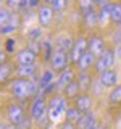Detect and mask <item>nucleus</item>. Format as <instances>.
I'll return each instance as SVG.
<instances>
[{
  "label": "nucleus",
  "mask_w": 121,
  "mask_h": 129,
  "mask_svg": "<svg viewBox=\"0 0 121 129\" xmlns=\"http://www.w3.org/2000/svg\"><path fill=\"white\" fill-rule=\"evenodd\" d=\"M47 102H48V99H47L45 95H42V94L31 100L29 116L34 119V123H37L39 119H42V118H45V116H47Z\"/></svg>",
  "instance_id": "obj_8"
},
{
  "label": "nucleus",
  "mask_w": 121,
  "mask_h": 129,
  "mask_svg": "<svg viewBox=\"0 0 121 129\" xmlns=\"http://www.w3.org/2000/svg\"><path fill=\"white\" fill-rule=\"evenodd\" d=\"M39 73V64L32 63V64H23V66H16L15 70V76L21 79H32L36 78Z\"/></svg>",
  "instance_id": "obj_17"
},
{
  "label": "nucleus",
  "mask_w": 121,
  "mask_h": 129,
  "mask_svg": "<svg viewBox=\"0 0 121 129\" xmlns=\"http://www.w3.org/2000/svg\"><path fill=\"white\" fill-rule=\"evenodd\" d=\"M99 124H100L99 116H97V113L92 110V111L84 113V115L81 116V119H79V123L76 124V127L78 129H97Z\"/></svg>",
  "instance_id": "obj_15"
},
{
  "label": "nucleus",
  "mask_w": 121,
  "mask_h": 129,
  "mask_svg": "<svg viewBox=\"0 0 121 129\" xmlns=\"http://www.w3.org/2000/svg\"><path fill=\"white\" fill-rule=\"evenodd\" d=\"M45 2L53 7V10L56 13H62L65 8H68V2H63V0H45Z\"/></svg>",
  "instance_id": "obj_29"
},
{
  "label": "nucleus",
  "mask_w": 121,
  "mask_h": 129,
  "mask_svg": "<svg viewBox=\"0 0 121 129\" xmlns=\"http://www.w3.org/2000/svg\"><path fill=\"white\" fill-rule=\"evenodd\" d=\"M115 55H116V58L118 60H121V44L118 47H115Z\"/></svg>",
  "instance_id": "obj_36"
},
{
  "label": "nucleus",
  "mask_w": 121,
  "mask_h": 129,
  "mask_svg": "<svg viewBox=\"0 0 121 129\" xmlns=\"http://www.w3.org/2000/svg\"><path fill=\"white\" fill-rule=\"evenodd\" d=\"M76 36H73L71 32H63V34L56 36L55 39V48H60V50H65L70 53V50L73 48V44H74Z\"/></svg>",
  "instance_id": "obj_18"
},
{
  "label": "nucleus",
  "mask_w": 121,
  "mask_h": 129,
  "mask_svg": "<svg viewBox=\"0 0 121 129\" xmlns=\"http://www.w3.org/2000/svg\"><path fill=\"white\" fill-rule=\"evenodd\" d=\"M7 90L19 103L31 102L32 100V82H31V79H21V78L11 79L7 84Z\"/></svg>",
  "instance_id": "obj_1"
},
{
  "label": "nucleus",
  "mask_w": 121,
  "mask_h": 129,
  "mask_svg": "<svg viewBox=\"0 0 121 129\" xmlns=\"http://www.w3.org/2000/svg\"><path fill=\"white\" fill-rule=\"evenodd\" d=\"M119 3H121V2H119Z\"/></svg>",
  "instance_id": "obj_39"
},
{
  "label": "nucleus",
  "mask_w": 121,
  "mask_h": 129,
  "mask_svg": "<svg viewBox=\"0 0 121 129\" xmlns=\"http://www.w3.org/2000/svg\"><path fill=\"white\" fill-rule=\"evenodd\" d=\"M97 129H107V126H105V124H102V123H100L99 126H97Z\"/></svg>",
  "instance_id": "obj_37"
},
{
  "label": "nucleus",
  "mask_w": 121,
  "mask_h": 129,
  "mask_svg": "<svg viewBox=\"0 0 121 129\" xmlns=\"http://www.w3.org/2000/svg\"><path fill=\"white\" fill-rule=\"evenodd\" d=\"M103 86H102V84H100V81L99 79H94V84H92V87H90V94L92 95H94V97H99L100 94H102V90H103Z\"/></svg>",
  "instance_id": "obj_32"
},
{
  "label": "nucleus",
  "mask_w": 121,
  "mask_h": 129,
  "mask_svg": "<svg viewBox=\"0 0 121 129\" xmlns=\"http://www.w3.org/2000/svg\"><path fill=\"white\" fill-rule=\"evenodd\" d=\"M15 70H16V66L11 60H7L3 64H0V84H2V86L3 84H8L11 79H15L13 78Z\"/></svg>",
  "instance_id": "obj_19"
},
{
  "label": "nucleus",
  "mask_w": 121,
  "mask_h": 129,
  "mask_svg": "<svg viewBox=\"0 0 121 129\" xmlns=\"http://www.w3.org/2000/svg\"><path fill=\"white\" fill-rule=\"evenodd\" d=\"M95 61H97V56L92 53V52H87L86 55L78 61L76 64V70L78 73H84V71H94V66H95Z\"/></svg>",
  "instance_id": "obj_20"
},
{
  "label": "nucleus",
  "mask_w": 121,
  "mask_h": 129,
  "mask_svg": "<svg viewBox=\"0 0 121 129\" xmlns=\"http://www.w3.org/2000/svg\"><path fill=\"white\" fill-rule=\"evenodd\" d=\"M15 63L16 66H23V64H32V63H37V55L27 47H23L16 52L15 55Z\"/></svg>",
  "instance_id": "obj_14"
},
{
  "label": "nucleus",
  "mask_w": 121,
  "mask_h": 129,
  "mask_svg": "<svg viewBox=\"0 0 121 129\" xmlns=\"http://www.w3.org/2000/svg\"><path fill=\"white\" fill-rule=\"evenodd\" d=\"M89 52V36L79 32L74 39V44H73V48L70 50V58H71V64L76 66L78 61L82 58Z\"/></svg>",
  "instance_id": "obj_4"
},
{
  "label": "nucleus",
  "mask_w": 121,
  "mask_h": 129,
  "mask_svg": "<svg viewBox=\"0 0 121 129\" xmlns=\"http://www.w3.org/2000/svg\"><path fill=\"white\" fill-rule=\"evenodd\" d=\"M62 94L73 103V100H76L81 94H82V89H81V86H79L78 81H74V82H71L70 86H66V89H65Z\"/></svg>",
  "instance_id": "obj_24"
},
{
  "label": "nucleus",
  "mask_w": 121,
  "mask_h": 129,
  "mask_svg": "<svg viewBox=\"0 0 121 129\" xmlns=\"http://www.w3.org/2000/svg\"><path fill=\"white\" fill-rule=\"evenodd\" d=\"M8 129H18V127H15V126H8Z\"/></svg>",
  "instance_id": "obj_38"
},
{
  "label": "nucleus",
  "mask_w": 121,
  "mask_h": 129,
  "mask_svg": "<svg viewBox=\"0 0 121 129\" xmlns=\"http://www.w3.org/2000/svg\"><path fill=\"white\" fill-rule=\"evenodd\" d=\"M110 44L111 47H118L121 44V27H113L111 32H110Z\"/></svg>",
  "instance_id": "obj_28"
},
{
  "label": "nucleus",
  "mask_w": 121,
  "mask_h": 129,
  "mask_svg": "<svg viewBox=\"0 0 121 129\" xmlns=\"http://www.w3.org/2000/svg\"><path fill=\"white\" fill-rule=\"evenodd\" d=\"M55 16H56V11L53 10V7L48 5L47 2H42V5L37 8L39 27H42V29H50L53 21H55Z\"/></svg>",
  "instance_id": "obj_7"
},
{
  "label": "nucleus",
  "mask_w": 121,
  "mask_h": 129,
  "mask_svg": "<svg viewBox=\"0 0 121 129\" xmlns=\"http://www.w3.org/2000/svg\"><path fill=\"white\" fill-rule=\"evenodd\" d=\"M70 66H73L70 53L65 52V50H60V48H55L53 55H52L50 61H48V68L53 70L56 74H60V73H63L65 70H68Z\"/></svg>",
  "instance_id": "obj_5"
},
{
  "label": "nucleus",
  "mask_w": 121,
  "mask_h": 129,
  "mask_svg": "<svg viewBox=\"0 0 121 129\" xmlns=\"http://www.w3.org/2000/svg\"><path fill=\"white\" fill-rule=\"evenodd\" d=\"M7 60H10V58H8V53L3 50V48H0V64H3Z\"/></svg>",
  "instance_id": "obj_34"
},
{
  "label": "nucleus",
  "mask_w": 121,
  "mask_h": 129,
  "mask_svg": "<svg viewBox=\"0 0 121 129\" xmlns=\"http://www.w3.org/2000/svg\"><path fill=\"white\" fill-rule=\"evenodd\" d=\"M3 50H5L8 55H13L15 52H18V50H16V40L11 39V37L5 40V45H3Z\"/></svg>",
  "instance_id": "obj_30"
},
{
  "label": "nucleus",
  "mask_w": 121,
  "mask_h": 129,
  "mask_svg": "<svg viewBox=\"0 0 121 129\" xmlns=\"http://www.w3.org/2000/svg\"><path fill=\"white\" fill-rule=\"evenodd\" d=\"M115 60H116L115 48H113L111 45H108V47H107V50H105L102 55L97 56V61H95V66H94V74H95V76H99L100 73L111 70L113 64H115Z\"/></svg>",
  "instance_id": "obj_6"
},
{
  "label": "nucleus",
  "mask_w": 121,
  "mask_h": 129,
  "mask_svg": "<svg viewBox=\"0 0 121 129\" xmlns=\"http://www.w3.org/2000/svg\"><path fill=\"white\" fill-rule=\"evenodd\" d=\"M99 10V27H108L111 24V2Z\"/></svg>",
  "instance_id": "obj_22"
},
{
  "label": "nucleus",
  "mask_w": 121,
  "mask_h": 129,
  "mask_svg": "<svg viewBox=\"0 0 121 129\" xmlns=\"http://www.w3.org/2000/svg\"><path fill=\"white\" fill-rule=\"evenodd\" d=\"M11 16H13V11L10 10L7 5H0V29L5 27L8 23H10Z\"/></svg>",
  "instance_id": "obj_27"
},
{
  "label": "nucleus",
  "mask_w": 121,
  "mask_h": 129,
  "mask_svg": "<svg viewBox=\"0 0 121 129\" xmlns=\"http://www.w3.org/2000/svg\"><path fill=\"white\" fill-rule=\"evenodd\" d=\"M34 124H36V123H34V119H32L31 116L27 115V118L24 119L21 124H19V126H18V129H32V126H34Z\"/></svg>",
  "instance_id": "obj_33"
},
{
  "label": "nucleus",
  "mask_w": 121,
  "mask_h": 129,
  "mask_svg": "<svg viewBox=\"0 0 121 129\" xmlns=\"http://www.w3.org/2000/svg\"><path fill=\"white\" fill-rule=\"evenodd\" d=\"M58 129H78V127H76V124H71V123H66V121H63V123L60 124Z\"/></svg>",
  "instance_id": "obj_35"
},
{
  "label": "nucleus",
  "mask_w": 121,
  "mask_h": 129,
  "mask_svg": "<svg viewBox=\"0 0 121 129\" xmlns=\"http://www.w3.org/2000/svg\"><path fill=\"white\" fill-rule=\"evenodd\" d=\"M95 78H97V76L94 74V71H84V73H78L76 81L79 82L82 92H90V87H92V84H94Z\"/></svg>",
  "instance_id": "obj_21"
},
{
  "label": "nucleus",
  "mask_w": 121,
  "mask_h": 129,
  "mask_svg": "<svg viewBox=\"0 0 121 129\" xmlns=\"http://www.w3.org/2000/svg\"><path fill=\"white\" fill-rule=\"evenodd\" d=\"M56 78H58V74L50 70V68H44L42 73H40L39 76V81H40V94H42L45 89H48L50 86H55L56 84Z\"/></svg>",
  "instance_id": "obj_16"
},
{
  "label": "nucleus",
  "mask_w": 121,
  "mask_h": 129,
  "mask_svg": "<svg viewBox=\"0 0 121 129\" xmlns=\"http://www.w3.org/2000/svg\"><path fill=\"white\" fill-rule=\"evenodd\" d=\"M111 26L121 27V3L111 2Z\"/></svg>",
  "instance_id": "obj_26"
},
{
  "label": "nucleus",
  "mask_w": 121,
  "mask_h": 129,
  "mask_svg": "<svg viewBox=\"0 0 121 129\" xmlns=\"http://www.w3.org/2000/svg\"><path fill=\"white\" fill-rule=\"evenodd\" d=\"M94 103H95V97L90 92H82L76 100H73L71 105H74L81 113H89L94 108Z\"/></svg>",
  "instance_id": "obj_12"
},
{
  "label": "nucleus",
  "mask_w": 121,
  "mask_h": 129,
  "mask_svg": "<svg viewBox=\"0 0 121 129\" xmlns=\"http://www.w3.org/2000/svg\"><path fill=\"white\" fill-rule=\"evenodd\" d=\"M82 115L84 113H81L74 105H71V107L66 110V113H65V121H66V123H71V124H78Z\"/></svg>",
  "instance_id": "obj_25"
},
{
  "label": "nucleus",
  "mask_w": 121,
  "mask_h": 129,
  "mask_svg": "<svg viewBox=\"0 0 121 129\" xmlns=\"http://www.w3.org/2000/svg\"><path fill=\"white\" fill-rule=\"evenodd\" d=\"M3 115H5L7 124L15 126V127H18L19 124H21L23 121L27 118L26 108H24V105L19 103V102H11V103H8L7 107H5V110H3Z\"/></svg>",
  "instance_id": "obj_3"
},
{
  "label": "nucleus",
  "mask_w": 121,
  "mask_h": 129,
  "mask_svg": "<svg viewBox=\"0 0 121 129\" xmlns=\"http://www.w3.org/2000/svg\"><path fill=\"white\" fill-rule=\"evenodd\" d=\"M107 103L108 107L111 108H116V107H121V82L118 84L116 87H113L107 95Z\"/></svg>",
  "instance_id": "obj_23"
},
{
  "label": "nucleus",
  "mask_w": 121,
  "mask_h": 129,
  "mask_svg": "<svg viewBox=\"0 0 121 129\" xmlns=\"http://www.w3.org/2000/svg\"><path fill=\"white\" fill-rule=\"evenodd\" d=\"M107 47H108V44L100 32L95 31L92 34H89V52H92L95 56H100L107 50Z\"/></svg>",
  "instance_id": "obj_10"
},
{
  "label": "nucleus",
  "mask_w": 121,
  "mask_h": 129,
  "mask_svg": "<svg viewBox=\"0 0 121 129\" xmlns=\"http://www.w3.org/2000/svg\"><path fill=\"white\" fill-rule=\"evenodd\" d=\"M97 79L100 81V84H102L105 89H110V90L119 84V74H118V71H116L115 68L100 73V74L97 76Z\"/></svg>",
  "instance_id": "obj_13"
},
{
  "label": "nucleus",
  "mask_w": 121,
  "mask_h": 129,
  "mask_svg": "<svg viewBox=\"0 0 121 129\" xmlns=\"http://www.w3.org/2000/svg\"><path fill=\"white\" fill-rule=\"evenodd\" d=\"M78 78V70L74 66H70L68 70H65L63 73H60L56 78V94H62L66 89V86H70L71 82H74Z\"/></svg>",
  "instance_id": "obj_9"
},
{
  "label": "nucleus",
  "mask_w": 121,
  "mask_h": 129,
  "mask_svg": "<svg viewBox=\"0 0 121 129\" xmlns=\"http://www.w3.org/2000/svg\"><path fill=\"white\" fill-rule=\"evenodd\" d=\"M71 107V102L66 99L63 94H55L48 97L47 102V116L50 119V123H55L60 118H65V113Z\"/></svg>",
  "instance_id": "obj_2"
},
{
  "label": "nucleus",
  "mask_w": 121,
  "mask_h": 129,
  "mask_svg": "<svg viewBox=\"0 0 121 129\" xmlns=\"http://www.w3.org/2000/svg\"><path fill=\"white\" fill-rule=\"evenodd\" d=\"M82 26L89 34L95 32V29L99 27V10H97V7L82 13Z\"/></svg>",
  "instance_id": "obj_11"
},
{
  "label": "nucleus",
  "mask_w": 121,
  "mask_h": 129,
  "mask_svg": "<svg viewBox=\"0 0 121 129\" xmlns=\"http://www.w3.org/2000/svg\"><path fill=\"white\" fill-rule=\"evenodd\" d=\"M42 37V27H36V29H31L29 32H27V39L29 40H37V42H40V39Z\"/></svg>",
  "instance_id": "obj_31"
}]
</instances>
